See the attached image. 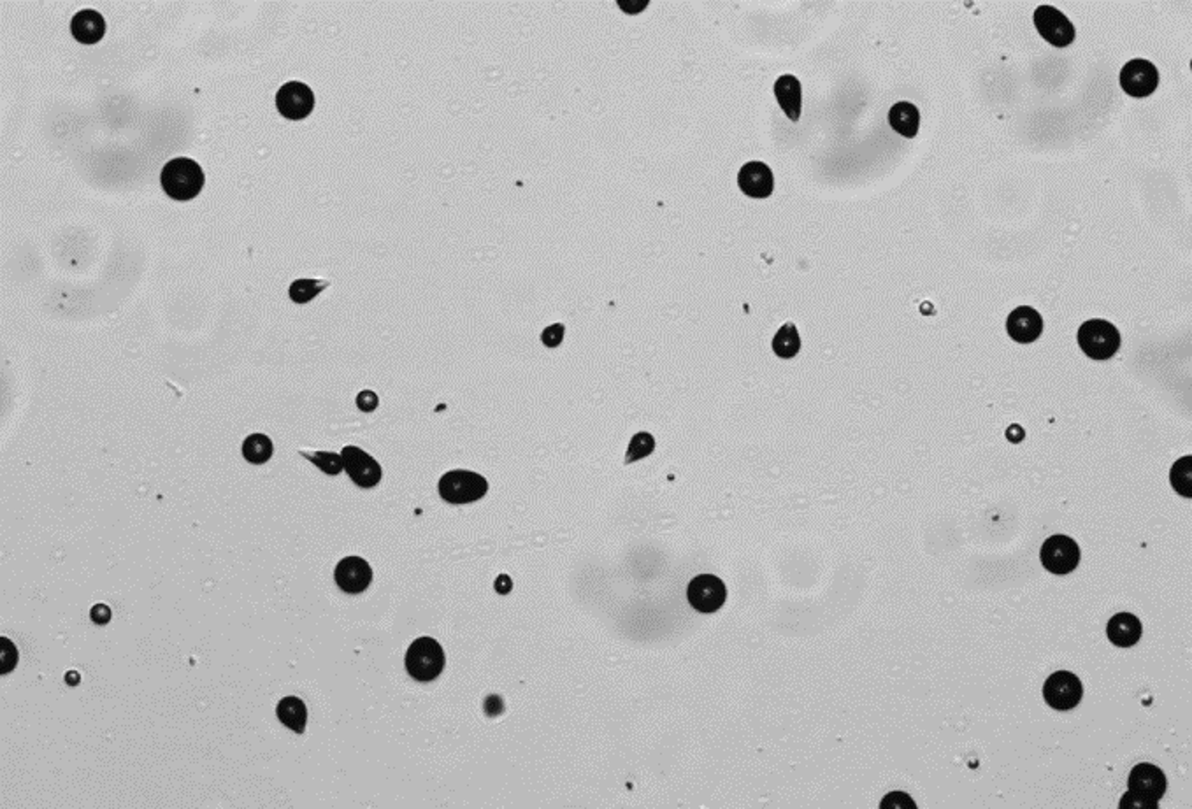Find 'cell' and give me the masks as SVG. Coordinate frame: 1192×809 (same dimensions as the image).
I'll return each instance as SVG.
<instances>
[{
  "label": "cell",
  "mask_w": 1192,
  "mask_h": 809,
  "mask_svg": "<svg viewBox=\"0 0 1192 809\" xmlns=\"http://www.w3.org/2000/svg\"><path fill=\"white\" fill-rule=\"evenodd\" d=\"M160 183L171 199L192 200L204 187V171L195 160L180 156L164 165Z\"/></svg>",
  "instance_id": "obj_1"
},
{
  "label": "cell",
  "mask_w": 1192,
  "mask_h": 809,
  "mask_svg": "<svg viewBox=\"0 0 1192 809\" xmlns=\"http://www.w3.org/2000/svg\"><path fill=\"white\" fill-rule=\"evenodd\" d=\"M1076 339L1082 351L1093 360H1108L1121 348V334L1117 327L1101 318L1084 321L1078 329Z\"/></svg>",
  "instance_id": "obj_2"
},
{
  "label": "cell",
  "mask_w": 1192,
  "mask_h": 809,
  "mask_svg": "<svg viewBox=\"0 0 1192 809\" xmlns=\"http://www.w3.org/2000/svg\"><path fill=\"white\" fill-rule=\"evenodd\" d=\"M446 656L434 637H418L406 654V671L417 682H432L445 669Z\"/></svg>",
  "instance_id": "obj_3"
},
{
  "label": "cell",
  "mask_w": 1192,
  "mask_h": 809,
  "mask_svg": "<svg viewBox=\"0 0 1192 809\" xmlns=\"http://www.w3.org/2000/svg\"><path fill=\"white\" fill-rule=\"evenodd\" d=\"M439 496L450 504H469L489 492V481L473 470L455 469L439 479Z\"/></svg>",
  "instance_id": "obj_4"
},
{
  "label": "cell",
  "mask_w": 1192,
  "mask_h": 809,
  "mask_svg": "<svg viewBox=\"0 0 1192 809\" xmlns=\"http://www.w3.org/2000/svg\"><path fill=\"white\" fill-rule=\"evenodd\" d=\"M1039 559L1043 567L1057 576H1065L1073 572L1078 563H1080V548L1068 535L1056 534L1048 537L1039 552Z\"/></svg>",
  "instance_id": "obj_5"
},
{
  "label": "cell",
  "mask_w": 1192,
  "mask_h": 809,
  "mask_svg": "<svg viewBox=\"0 0 1192 809\" xmlns=\"http://www.w3.org/2000/svg\"><path fill=\"white\" fill-rule=\"evenodd\" d=\"M1084 695V685L1075 673L1057 671L1050 674L1043 685V697L1047 704L1057 711H1070L1076 708Z\"/></svg>",
  "instance_id": "obj_6"
},
{
  "label": "cell",
  "mask_w": 1192,
  "mask_h": 809,
  "mask_svg": "<svg viewBox=\"0 0 1192 809\" xmlns=\"http://www.w3.org/2000/svg\"><path fill=\"white\" fill-rule=\"evenodd\" d=\"M1033 20H1035V27L1039 32V35L1048 44H1052L1056 48H1066L1075 41V35H1076L1075 25L1068 20V16L1065 13H1061L1059 9H1056L1048 4H1043V5L1037 7V11L1033 14Z\"/></svg>",
  "instance_id": "obj_7"
},
{
  "label": "cell",
  "mask_w": 1192,
  "mask_h": 809,
  "mask_svg": "<svg viewBox=\"0 0 1192 809\" xmlns=\"http://www.w3.org/2000/svg\"><path fill=\"white\" fill-rule=\"evenodd\" d=\"M1119 79L1126 94L1134 98H1145L1158 90L1159 70L1154 63L1145 59H1134L1122 67Z\"/></svg>",
  "instance_id": "obj_8"
},
{
  "label": "cell",
  "mask_w": 1192,
  "mask_h": 809,
  "mask_svg": "<svg viewBox=\"0 0 1192 809\" xmlns=\"http://www.w3.org/2000/svg\"><path fill=\"white\" fill-rule=\"evenodd\" d=\"M687 599L694 609L701 613H715L724 606L727 599V589L720 578L713 574H699L689 583Z\"/></svg>",
  "instance_id": "obj_9"
},
{
  "label": "cell",
  "mask_w": 1192,
  "mask_h": 809,
  "mask_svg": "<svg viewBox=\"0 0 1192 809\" xmlns=\"http://www.w3.org/2000/svg\"><path fill=\"white\" fill-rule=\"evenodd\" d=\"M276 107L288 120H305L314 107V94L301 81H288L276 94Z\"/></svg>",
  "instance_id": "obj_10"
},
{
  "label": "cell",
  "mask_w": 1192,
  "mask_h": 809,
  "mask_svg": "<svg viewBox=\"0 0 1192 809\" xmlns=\"http://www.w3.org/2000/svg\"><path fill=\"white\" fill-rule=\"evenodd\" d=\"M1128 785L1132 795L1159 804V801L1166 794L1168 779L1158 766L1143 762L1132 767Z\"/></svg>",
  "instance_id": "obj_11"
},
{
  "label": "cell",
  "mask_w": 1192,
  "mask_h": 809,
  "mask_svg": "<svg viewBox=\"0 0 1192 809\" xmlns=\"http://www.w3.org/2000/svg\"><path fill=\"white\" fill-rule=\"evenodd\" d=\"M341 457L348 476L355 485L362 488H372L380 483L383 474L381 466L364 450L357 446H344Z\"/></svg>",
  "instance_id": "obj_12"
},
{
  "label": "cell",
  "mask_w": 1192,
  "mask_h": 809,
  "mask_svg": "<svg viewBox=\"0 0 1192 809\" xmlns=\"http://www.w3.org/2000/svg\"><path fill=\"white\" fill-rule=\"evenodd\" d=\"M737 185L750 199H767L773 193L774 178L765 162H748L737 172Z\"/></svg>",
  "instance_id": "obj_13"
},
{
  "label": "cell",
  "mask_w": 1192,
  "mask_h": 809,
  "mask_svg": "<svg viewBox=\"0 0 1192 809\" xmlns=\"http://www.w3.org/2000/svg\"><path fill=\"white\" fill-rule=\"evenodd\" d=\"M337 587L346 593H361L372 581V569L361 557H346L339 561L334 571Z\"/></svg>",
  "instance_id": "obj_14"
},
{
  "label": "cell",
  "mask_w": 1192,
  "mask_h": 809,
  "mask_svg": "<svg viewBox=\"0 0 1192 809\" xmlns=\"http://www.w3.org/2000/svg\"><path fill=\"white\" fill-rule=\"evenodd\" d=\"M1007 330L1009 338L1017 343H1035L1043 332V318L1035 308L1020 306L1009 312Z\"/></svg>",
  "instance_id": "obj_15"
},
{
  "label": "cell",
  "mask_w": 1192,
  "mask_h": 809,
  "mask_svg": "<svg viewBox=\"0 0 1192 809\" xmlns=\"http://www.w3.org/2000/svg\"><path fill=\"white\" fill-rule=\"evenodd\" d=\"M1143 634V625L1131 613H1117L1106 625V636L1119 648H1131Z\"/></svg>",
  "instance_id": "obj_16"
},
{
  "label": "cell",
  "mask_w": 1192,
  "mask_h": 809,
  "mask_svg": "<svg viewBox=\"0 0 1192 809\" xmlns=\"http://www.w3.org/2000/svg\"><path fill=\"white\" fill-rule=\"evenodd\" d=\"M70 32L81 44H97L106 33V22L95 9H83L72 16Z\"/></svg>",
  "instance_id": "obj_17"
},
{
  "label": "cell",
  "mask_w": 1192,
  "mask_h": 809,
  "mask_svg": "<svg viewBox=\"0 0 1192 809\" xmlns=\"http://www.w3.org/2000/svg\"><path fill=\"white\" fill-rule=\"evenodd\" d=\"M774 97L791 122H799L801 118V83L793 74L780 76L774 83Z\"/></svg>",
  "instance_id": "obj_18"
},
{
  "label": "cell",
  "mask_w": 1192,
  "mask_h": 809,
  "mask_svg": "<svg viewBox=\"0 0 1192 809\" xmlns=\"http://www.w3.org/2000/svg\"><path fill=\"white\" fill-rule=\"evenodd\" d=\"M888 124L903 137H915L920 126V111L912 102H897L888 111Z\"/></svg>",
  "instance_id": "obj_19"
},
{
  "label": "cell",
  "mask_w": 1192,
  "mask_h": 809,
  "mask_svg": "<svg viewBox=\"0 0 1192 809\" xmlns=\"http://www.w3.org/2000/svg\"><path fill=\"white\" fill-rule=\"evenodd\" d=\"M276 715H277L279 721H281L285 727L292 729L294 732L303 734V732L306 730V704H305V701H301L299 697H296V695H288V697L281 699L279 704H277V708H276Z\"/></svg>",
  "instance_id": "obj_20"
},
{
  "label": "cell",
  "mask_w": 1192,
  "mask_h": 809,
  "mask_svg": "<svg viewBox=\"0 0 1192 809\" xmlns=\"http://www.w3.org/2000/svg\"><path fill=\"white\" fill-rule=\"evenodd\" d=\"M275 446L266 434H251L243 442V457L249 464H266L273 457Z\"/></svg>",
  "instance_id": "obj_21"
},
{
  "label": "cell",
  "mask_w": 1192,
  "mask_h": 809,
  "mask_svg": "<svg viewBox=\"0 0 1192 809\" xmlns=\"http://www.w3.org/2000/svg\"><path fill=\"white\" fill-rule=\"evenodd\" d=\"M801 349V338L794 323H785L773 339V351L780 358H794Z\"/></svg>",
  "instance_id": "obj_22"
},
{
  "label": "cell",
  "mask_w": 1192,
  "mask_h": 809,
  "mask_svg": "<svg viewBox=\"0 0 1192 809\" xmlns=\"http://www.w3.org/2000/svg\"><path fill=\"white\" fill-rule=\"evenodd\" d=\"M1169 479L1173 488L1184 496V497H1192V457H1182L1180 460L1175 462L1169 472Z\"/></svg>",
  "instance_id": "obj_23"
},
{
  "label": "cell",
  "mask_w": 1192,
  "mask_h": 809,
  "mask_svg": "<svg viewBox=\"0 0 1192 809\" xmlns=\"http://www.w3.org/2000/svg\"><path fill=\"white\" fill-rule=\"evenodd\" d=\"M325 286H329V281L322 280H297L290 284V299L297 304H306L311 299H314Z\"/></svg>",
  "instance_id": "obj_24"
},
{
  "label": "cell",
  "mask_w": 1192,
  "mask_h": 809,
  "mask_svg": "<svg viewBox=\"0 0 1192 809\" xmlns=\"http://www.w3.org/2000/svg\"><path fill=\"white\" fill-rule=\"evenodd\" d=\"M301 455L306 457L309 462H313L314 466L320 467L325 474H331V476L339 474V472L343 470V467H344L343 457L337 455V453H331V451H316V453L301 451Z\"/></svg>",
  "instance_id": "obj_25"
},
{
  "label": "cell",
  "mask_w": 1192,
  "mask_h": 809,
  "mask_svg": "<svg viewBox=\"0 0 1192 809\" xmlns=\"http://www.w3.org/2000/svg\"><path fill=\"white\" fill-rule=\"evenodd\" d=\"M653 448H655V441L648 432L636 434L633 437L631 444H629V450H627V455H625V464H633V462L643 459V457H648L653 451Z\"/></svg>",
  "instance_id": "obj_26"
},
{
  "label": "cell",
  "mask_w": 1192,
  "mask_h": 809,
  "mask_svg": "<svg viewBox=\"0 0 1192 809\" xmlns=\"http://www.w3.org/2000/svg\"><path fill=\"white\" fill-rule=\"evenodd\" d=\"M880 808L915 809L917 808V804H915V803L912 801V797H910L908 794H905V792H892V794H888V795H886V797H884V801H882V804H880Z\"/></svg>",
  "instance_id": "obj_27"
},
{
  "label": "cell",
  "mask_w": 1192,
  "mask_h": 809,
  "mask_svg": "<svg viewBox=\"0 0 1192 809\" xmlns=\"http://www.w3.org/2000/svg\"><path fill=\"white\" fill-rule=\"evenodd\" d=\"M1119 808L1158 809L1159 808V804H1158V803H1150V801H1145V799H1140V797H1136V795H1132L1131 792L1128 790V792H1126V794L1122 795V799H1121V804H1119Z\"/></svg>",
  "instance_id": "obj_28"
},
{
  "label": "cell",
  "mask_w": 1192,
  "mask_h": 809,
  "mask_svg": "<svg viewBox=\"0 0 1192 809\" xmlns=\"http://www.w3.org/2000/svg\"><path fill=\"white\" fill-rule=\"evenodd\" d=\"M562 336H564V325L557 323V325H551V327H549V329L543 332L541 338H543V343L547 344V346L555 348V346H558L560 341H562Z\"/></svg>",
  "instance_id": "obj_29"
},
{
  "label": "cell",
  "mask_w": 1192,
  "mask_h": 809,
  "mask_svg": "<svg viewBox=\"0 0 1192 809\" xmlns=\"http://www.w3.org/2000/svg\"><path fill=\"white\" fill-rule=\"evenodd\" d=\"M357 405H359L362 411H374L376 405H378V397H376L374 392L364 390V392L357 397Z\"/></svg>",
  "instance_id": "obj_30"
},
{
  "label": "cell",
  "mask_w": 1192,
  "mask_h": 809,
  "mask_svg": "<svg viewBox=\"0 0 1192 809\" xmlns=\"http://www.w3.org/2000/svg\"><path fill=\"white\" fill-rule=\"evenodd\" d=\"M92 620L97 625H104V623L109 622L111 620V609L106 604H97L92 609Z\"/></svg>",
  "instance_id": "obj_31"
}]
</instances>
